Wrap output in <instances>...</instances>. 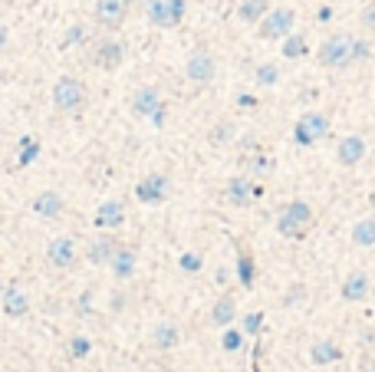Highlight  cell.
<instances>
[{
  "label": "cell",
  "instance_id": "e575fe53",
  "mask_svg": "<svg viewBox=\"0 0 375 372\" xmlns=\"http://www.w3.org/2000/svg\"><path fill=\"white\" fill-rule=\"evenodd\" d=\"M362 24L369 26V30H375V4H369L366 14H362Z\"/></svg>",
  "mask_w": 375,
  "mask_h": 372
},
{
  "label": "cell",
  "instance_id": "277c9868",
  "mask_svg": "<svg viewBox=\"0 0 375 372\" xmlns=\"http://www.w3.org/2000/svg\"><path fill=\"white\" fill-rule=\"evenodd\" d=\"M83 99H86L83 83H76L73 76L56 79V86H53V105H56L60 113H76L79 105H83Z\"/></svg>",
  "mask_w": 375,
  "mask_h": 372
},
{
  "label": "cell",
  "instance_id": "9a60e30c",
  "mask_svg": "<svg viewBox=\"0 0 375 372\" xmlns=\"http://www.w3.org/2000/svg\"><path fill=\"white\" fill-rule=\"evenodd\" d=\"M109 267H112V274H115L119 280H128L132 274H135V254H132V251H125V247H119V251L112 254Z\"/></svg>",
  "mask_w": 375,
  "mask_h": 372
},
{
  "label": "cell",
  "instance_id": "9c48e42d",
  "mask_svg": "<svg viewBox=\"0 0 375 372\" xmlns=\"http://www.w3.org/2000/svg\"><path fill=\"white\" fill-rule=\"evenodd\" d=\"M46 260L60 270L73 267V264H76V244L69 241V237H56V241H50V247H46Z\"/></svg>",
  "mask_w": 375,
  "mask_h": 372
},
{
  "label": "cell",
  "instance_id": "ffe728a7",
  "mask_svg": "<svg viewBox=\"0 0 375 372\" xmlns=\"http://www.w3.org/2000/svg\"><path fill=\"white\" fill-rule=\"evenodd\" d=\"M115 251H119V247H115V241H112V237H99V241L89 247V260H93V264H109Z\"/></svg>",
  "mask_w": 375,
  "mask_h": 372
},
{
  "label": "cell",
  "instance_id": "d6986e66",
  "mask_svg": "<svg viewBox=\"0 0 375 372\" xmlns=\"http://www.w3.org/2000/svg\"><path fill=\"white\" fill-rule=\"evenodd\" d=\"M178 339H181V333H178V326H171V323H162V326H155V333H152L155 349H171V346H178Z\"/></svg>",
  "mask_w": 375,
  "mask_h": 372
},
{
  "label": "cell",
  "instance_id": "f1b7e54d",
  "mask_svg": "<svg viewBox=\"0 0 375 372\" xmlns=\"http://www.w3.org/2000/svg\"><path fill=\"white\" fill-rule=\"evenodd\" d=\"M240 284H254V260L250 254H240Z\"/></svg>",
  "mask_w": 375,
  "mask_h": 372
},
{
  "label": "cell",
  "instance_id": "8992f818",
  "mask_svg": "<svg viewBox=\"0 0 375 372\" xmlns=\"http://www.w3.org/2000/svg\"><path fill=\"white\" fill-rule=\"evenodd\" d=\"M185 73H188L191 83H197V86L211 83V79H214V56L207 50H195L191 56H188V63H185Z\"/></svg>",
  "mask_w": 375,
  "mask_h": 372
},
{
  "label": "cell",
  "instance_id": "d590c367",
  "mask_svg": "<svg viewBox=\"0 0 375 372\" xmlns=\"http://www.w3.org/2000/svg\"><path fill=\"white\" fill-rule=\"evenodd\" d=\"M257 329H260V316H247V333H257Z\"/></svg>",
  "mask_w": 375,
  "mask_h": 372
},
{
  "label": "cell",
  "instance_id": "7c38bea8",
  "mask_svg": "<svg viewBox=\"0 0 375 372\" xmlns=\"http://www.w3.org/2000/svg\"><path fill=\"white\" fill-rule=\"evenodd\" d=\"M162 109V95H158V89L155 86H142L135 93V99H132V113L135 115H155Z\"/></svg>",
  "mask_w": 375,
  "mask_h": 372
},
{
  "label": "cell",
  "instance_id": "f546056e",
  "mask_svg": "<svg viewBox=\"0 0 375 372\" xmlns=\"http://www.w3.org/2000/svg\"><path fill=\"white\" fill-rule=\"evenodd\" d=\"M181 17H185V0H168V20H171V26L181 24Z\"/></svg>",
  "mask_w": 375,
  "mask_h": 372
},
{
  "label": "cell",
  "instance_id": "484cf974",
  "mask_svg": "<svg viewBox=\"0 0 375 372\" xmlns=\"http://www.w3.org/2000/svg\"><path fill=\"white\" fill-rule=\"evenodd\" d=\"M257 83H260V86H273V83H280V70H277L273 63L257 66Z\"/></svg>",
  "mask_w": 375,
  "mask_h": 372
},
{
  "label": "cell",
  "instance_id": "e0dca14e",
  "mask_svg": "<svg viewBox=\"0 0 375 372\" xmlns=\"http://www.w3.org/2000/svg\"><path fill=\"white\" fill-rule=\"evenodd\" d=\"M267 10H270V0H240L237 17L244 24H260L267 17Z\"/></svg>",
  "mask_w": 375,
  "mask_h": 372
},
{
  "label": "cell",
  "instance_id": "52a82bcc",
  "mask_svg": "<svg viewBox=\"0 0 375 372\" xmlns=\"http://www.w3.org/2000/svg\"><path fill=\"white\" fill-rule=\"evenodd\" d=\"M128 4H132V0H96V20L103 26H109V30H115V26H122V20H125Z\"/></svg>",
  "mask_w": 375,
  "mask_h": 372
},
{
  "label": "cell",
  "instance_id": "83f0119b",
  "mask_svg": "<svg viewBox=\"0 0 375 372\" xmlns=\"http://www.w3.org/2000/svg\"><path fill=\"white\" fill-rule=\"evenodd\" d=\"M36 152H40V145L34 139H24L20 142V165H30L36 158Z\"/></svg>",
  "mask_w": 375,
  "mask_h": 372
},
{
  "label": "cell",
  "instance_id": "30bf717a",
  "mask_svg": "<svg viewBox=\"0 0 375 372\" xmlns=\"http://www.w3.org/2000/svg\"><path fill=\"white\" fill-rule=\"evenodd\" d=\"M336 158H339V165H346V168L359 165L366 158V139H362V135H346V139L339 142V148H336Z\"/></svg>",
  "mask_w": 375,
  "mask_h": 372
},
{
  "label": "cell",
  "instance_id": "d6a6232c",
  "mask_svg": "<svg viewBox=\"0 0 375 372\" xmlns=\"http://www.w3.org/2000/svg\"><path fill=\"white\" fill-rule=\"evenodd\" d=\"M181 267L185 270H201V257H197V254H185V257H181Z\"/></svg>",
  "mask_w": 375,
  "mask_h": 372
},
{
  "label": "cell",
  "instance_id": "d4e9b609",
  "mask_svg": "<svg viewBox=\"0 0 375 372\" xmlns=\"http://www.w3.org/2000/svg\"><path fill=\"white\" fill-rule=\"evenodd\" d=\"M336 356H339V349H336L333 343H316L313 346V363L316 366H326L329 359H336Z\"/></svg>",
  "mask_w": 375,
  "mask_h": 372
},
{
  "label": "cell",
  "instance_id": "3957f363",
  "mask_svg": "<svg viewBox=\"0 0 375 372\" xmlns=\"http://www.w3.org/2000/svg\"><path fill=\"white\" fill-rule=\"evenodd\" d=\"M293 24H297V14H293L290 7H273V10H267V17L260 20L257 33H260V40H287V36L293 33Z\"/></svg>",
  "mask_w": 375,
  "mask_h": 372
},
{
  "label": "cell",
  "instance_id": "7a4b0ae2",
  "mask_svg": "<svg viewBox=\"0 0 375 372\" xmlns=\"http://www.w3.org/2000/svg\"><path fill=\"white\" fill-rule=\"evenodd\" d=\"M309 224H313V208H309L307 201H290L283 208V215L277 217V231L283 237H303L309 231Z\"/></svg>",
  "mask_w": 375,
  "mask_h": 372
},
{
  "label": "cell",
  "instance_id": "4316f807",
  "mask_svg": "<svg viewBox=\"0 0 375 372\" xmlns=\"http://www.w3.org/2000/svg\"><path fill=\"white\" fill-rule=\"evenodd\" d=\"M283 53H287V56H303V53H307V40H303V36H287V46H283Z\"/></svg>",
  "mask_w": 375,
  "mask_h": 372
},
{
  "label": "cell",
  "instance_id": "8fae6325",
  "mask_svg": "<svg viewBox=\"0 0 375 372\" xmlns=\"http://www.w3.org/2000/svg\"><path fill=\"white\" fill-rule=\"evenodd\" d=\"M122 60H125V43H119V40H106L96 50V66H103V70H119Z\"/></svg>",
  "mask_w": 375,
  "mask_h": 372
},
{
  "label": "cell",
  "instance_id": "603a6c76",
  "mask_svg": "<svg viewBox=\"0 0 375 372\" xmlns=\"http://www.w3.org/2000/svg\"><path fill=\"white\" fill-rule=\"evenodd\" d=\"M227 198L234 201V205H247L250 201V182L247 178H234V182L227 185Z\"/></svg>",
  "mask_w": 375,
  "mask_h": 372
},
{
  "label": "cell",
  "instance_id": "ac0fdd59",
  "mask_svg": "<svg viewBox=\"0 0 375 372\" xmlns=\"http://www.w3.org/2000/svg\"><path fill=\"white\" fill-rule=\"evenodd\" d=\"M342 296H346V300H366L369 296L366 274H349V277H346V286H342Z\"/></svg>",
  "mask_w": 375,
  "mask_h": 372
},
{
  "label": "cell",
  "instance_id": "5b68a950",
  "mask_svg": "<svg viewBox=\"0 0 375 372\" xmlns=\"http://www.w3.org/2000/svg\"><path fill=\"white\" fill-rule=\"evenodd\" d=\"M326 132H329V119H326L323 113H307L297 122V142L299 145H313V142L323 139Z\"/></svg>",
  "mask_w": 375,
  "mask_h": 372
},
{
  "label": "cell",
  "instance_id": "6da1fadb",
  "mask_svg": "<svg viewBox=\"0 0 375 372\" xmlns=\"http://www.w3.org/2000/svg\"><path fill=\"white\" fill-rule=\"evenodd\" d=\"M316 60H319V66H329V70H346V66L356 60V40L346 33H333L319 46Z\"/></svg>",
  "mask_w": 375,
  "mask_h": 372
},
{
  "label": "cell",
  "instance_id": "4dcf8cb0",
  "mask_svg": "<svg viewBox=\"0 0 375 372\" xmlns=\"http://www.w3.org/2000/svg\"><path fill=\"white\" fill-rule=\"evenodd\" d=\"M69 353L76 356V359H86V356H89V339L76 336V339H73V343H69Z\"/></svg>",
  "mask_w": 375,
  "mask_h": 372
},
{
  "label": "cell",
  "instance_id": "ba28073f",
  "mask_svg": "<svg viewBox=\"0 0 375 372\" xmlns=\"http://www.w3.org/2000/svg\"><path fill=\"white\" fill-rule=\"evenodd\" d=\"M135 195L142 205H162L165 195H168V178H165V175H148V178L138 182Z\"/></svg>",
  "mask_w": 375,
  "mask_h": 372
},
{
  "label": "cell",
  "instance_id": "2e32d148",
  "mask_svg": "<svg viewBox=\"0 0 375 372\" xmlns=\"http://www.w3.org/2000/svg\"><path fill=\"white\" fill-rule=\"evenodd\" d=\"M26 306H30V303H26L20 286H14V284L4 286V313H7V316H24Z\"/></svg>",
  "mask_w": 375,
  "mask_h": 372
},
{
  "label": "cell",
  "instance_id": "8d00e7d4",
  "mask_svg": "<svg viewBox=\"0 0 375 372\" xmlns=\"http://www.w3.org/2000/svg\"><path fill=\"white\" fill-rule=\"evenodd\" d=\"M7 40H10V33H7V26L0 24V50H4V46H7Z\"/></svg>",
  "mask_w": 375,
  "mask_h": 372
},
{
  "label": "cell",
  "instance_id": "836d02e7",
  "mask_svg": "<svg viewBox=\"0 0 375 372\" xmlns=\"http://www.w3.org/2000/svg\"><path fill=\"white\" fill-rule=\"evenodd\" d=\"M83 36H86V30H83V26H73V30L66 33V46H69V43H79Z\"/></svg>",
  "mask_w": 375,
  "mask_h": 372
},
{
  "label": "cell",
  "instance_id": "cb8c5ba5",
  "mask_svg": "<svg viewBox=\"0 0 375 372\" xmlns=\"http://www.w3.org/2000/svg\"><path fill=\"white\" fill-rule=\"evenodd\" d=\"M148 20L155 26H171L168 20V0H148Z\"/></svg>",
  "mask_w": 375,
  "mask_h": 372
},
{
  "label": "cell",
  "instance_id": "1f68e13d",
  "mask_svg": "<svg viewBox=\"0 0 375 372\" xmlns=\"http://www.w3.org/2000/svg\"><path fill=\"white\" fill-rule=\"evenodd\" d=\"M240 343H244V339H240V333H234V329H227V333H224V349H240Z\"/></svg>",
  "mask_w": 375,
  "mask_h": 372
},
{
  "label": "cell",
  "instance_id": "7402d4cb",
  "mask_svg": "<svg viewBox=\"0 0 375 372\" xmlns=\"http://www.w3.org/2000/svg\"><path fill=\"white\" fill-rule=\"evenodd\" d=\"M352 241L359 244V247H372L375 244V221L369 217V221H359L356 227H352Z\"/></svg>",
  "mask_w": 375,
  "mask_h": 372
},
{
  "label": "cell",
  "instance_id": "44dd1931",
  "mask_svg": "<svg viewBox=\"0 0 375 372\" xmlns=\"http://www.w3.org/2000/svg\"><path fill=\"white\" fill-rule=\"evenodd\" d=\"M234 313H237V306H234V300H230V296H221V300L214 303L211 323H217V326H227V323L234 320Z\"/></svg>",
  "mask_w": 375,
  "mask_h": 372
},
{
  "label": "cell",
  "instance_id": "4fadbf2b",
  "mask_svg": "<svg viewBox=\"0 0 375 372\" xmlns=\"http://www.w3.org/2000/svg\"><path fill=\"white\" fill-rule=\"evenodd\" d=\"M122 221H125V211H122L119 201H106V205H99V211H96V227H103V231L119 227Z\"/></svg>",
  "mask_w": 375,
  "mask_h": 372
},
{
  "label": "cell",
  "instance_id": "5bb4252c",
  "mask_svg": "<svg viewBox=\"0 0 375 372\" xmlns=\"http://www.w3.org/2000/svg\"><path fill=\"white\" fill-rule=\"evenodd\" d=\"M34 211L40 217H60L63 215V198L56 191H40L34 198Z\"/></svg>",
  "mask_w": 375,
  "mask_h": 372
}]
</instances>
